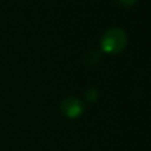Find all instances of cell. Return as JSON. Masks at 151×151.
Here are the masks:
<instances>
[{
  "label": "cell",
  "instance_id": "cell-1",
  "mask_svg": "<svg viewBox=\"0 0 151 151\" xmlns=\"http://www.w3.org/2000/svg\"><path fill=\"white\" fill-rule=\"evenodd\" d=\"M126 44H127L126 33L122 28H118V27L107 29L100 39L101 50L107 54L120 53L125 48Z\"/></svg>",
  "mask_w": 151,
  "mask_h": 151
},
{
  "label": "cell",
  "instance_id": "cell-2",
  "mask_svg": "<svg viewBox=\"0 0 151 151\" xmlns=\"http://www.w3.org/2000/svg\"><path fill=\"white\" fill-rule=\"evenodd\" d=\"M60 111L65 117L70 119H76L84 112V103L79 98L67 97L61 101Z\"/></svg>",
  "mask_w": 151,
  "mask_h": 151
},
{
  "label": "cell",
  "instance_id": "cell-3",
  "mask_svg": "<svg viewBox=\"0 0 151 151\" xmlns=\"http://www.w3.org/2000/svg\"><path fill=\"white\" fill-rule=\"evenodd\" d=\"M100 59V52L98 50H88L85 54H84V64L87 65V66H93L96 65Z\"/></svg>",
  "mask_w": 151,
  "mask_h": 151
},
{
  "label": "cell",
  "instance_id": "cell-4",
  "mask_svg": "<svg viewBox=\"0 0 151 151\" xmlns=\"http://www.w3.org/2000/svg\"><path fill=\"white\" fill-rule=\"evenodd\" d=\"M99 97V93L97 91V88H93V87H90L87 88L85 92H84V98L86 101L88 103H94Z\"/></svg>",
  "mask_w": 151,
  "mask_h": 151
},
{
  "label": "cell",
  "instance_id": "cell-5",
  "mask_svg": "<svg viewBox=\"0 0 151 151\" xmlns=\"http://www.w3.org/2000/svg\"><path fill=\"white\" fill-rule=\"evenodd\" d=\"M114 2L119 6V7H124V8H127V7H132L136 5L137 0H114Z\"/></svg>",
  "mask_w": 151,
  "mask_h": 151
}]
</instances>
